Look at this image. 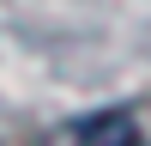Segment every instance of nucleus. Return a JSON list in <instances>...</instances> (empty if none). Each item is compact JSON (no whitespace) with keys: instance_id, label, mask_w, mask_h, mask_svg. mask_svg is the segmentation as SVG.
<instances>
[{"instance_id":"1","label":"nucleus","mask_w":151,"mask_h":146,"mask_svg":"<svg viewBox=\"0 0 151 146\" xmlns=\"http://www.w3.org/2000/svg\"><path fill=\"white\" fill-rule=\"evenodd\" d=\"M42 146H151V110L145 104H109L67 116L42 134Z\"/></svg>"}]
</instances>
